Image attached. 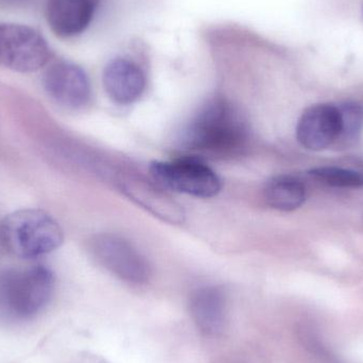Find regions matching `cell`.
Masks as SVG:
<instances>
[{"label": "cell", "mask_w": 363, "mask_h": 363, "mask_svg": "<svg viewBox=\"0 0 363 363\" xmlns=\"http://www.w3.org/2000/svg\"><path fill=\"white\" fill-rule=\"evenodd\" d=\"M55 275L42 264L0 270V320L30 321L50 303Z\"/></svg>", "instance_id": "cell-1"}, {"label": "cell", "mask_w": 363, "mask_h": 363, "mask_svg": "<svg viewBox=\"0 0 363 363\" xmlns=\"http://www.w3.org/2000/svg\"><path fill=\"white\" fill-rule=\"evenodd\" d=\"M247 138V125L238 111L225 100L213 99L190 121L184 142L192 150L228 153L240 149Z\"/></svg>", "instance_id": "cell-2"}, {"label": "cell", "mask_w": 363, "mask_h": 363, "mask_svg": "<svg viewBox=\"0 0 363 363\" xmlns=\"http://www.w3.org/2000/svg\"><path fill=\"white\" fill-rule=\"evenodd\" d=\"M0 241L4 249L23 259H35L52 253L64 241L60 224L42 209H19L0 224Z\"/></svg>", "instance_id": "cell-3"}, {"label": "cell", "mask_w": 363, "mask_h": 363, "mask_svg": "<svg viewBox=\"0 0 363 363\" xmlns=\"http://www.w3.org/2000/svg\"><path fill=\"white\" fill-rule=\"evenodd\" d=\"M52 57L40 32L19 23H0V65L17 72L42 69Z\"/></svg>", "instance_id": "cell-4"}, {"label": "cell", "mask_w": 363, "mask_h": 363, "mask_svg": "<svg viewBox=\"0 0 363 363\" xmlns=\"http://www.w3.org/2000/svg\"><path fill=\"white\" fill-rule=\"evenodd\" d=\"M153 180L166 189L198 198H213L219 194L221 182L205 164L194 159L155 162L150 166Z\"/></svg>", "instance_id": "cell-5"}, {"label": "cell", "mask_w": 363, "mask_h": 363, "mask_svg": "<svg viewBox=\"0 0 363 363\" xmlns=\"http://www.w3.org/2000/svg\"><path fill=\"white\" fill-rule=\"evenodd\" d=\"M91 252L98 262L113 274L129 283H146L151 271L144 256L129 242L116 235L95 237Z\"/></svg>", "instance_id": "cell-6"}, {"label": "cell", "mask_w": 363, "mask_h": 363, "mask_svg": "<svg viewBox=\"0 0 363 363\" xmlns=\"http://www.w3.org/2000/svg\"><path fill=\"white\" fill-rule=\"evenodd\" d=\"M43 83L49 97L67 110L84 108L91 99V82L86 72L72 62L51 64L45 72Z\"/></svg>", "instance_id": "cell-7"}, {"label": "cell", "mask_w": 363, "mask_h": 363, "mask_svg": "<svg viewBox=\"0 0 363 363\" xmlns=\"http://www.w3.org/2000/svg\"><path fill=\"white\" fill-rule=\"evenodd\" d=\"M341 117L335 104L309 106L298 119L296 138L307 150L321 151L336 144L340 135Z\"/></svg>", "instance_id": "cell-8"}, {"label": "cell", "mask_w": 363, "mask_h": 363, "mask_svg": "<svg viewBox=\"0 0 363 363\" xmlns=\"http://www.w3.org/2000/svg\"><path fill=\"white\" fill-rule=\"evenodd\" d=\"M102 80L108 97L123 106L140 99L146 89L145 72L127 57L111 60L104 68Z\"/></svg>", "instance_id": "cell-9"}, {"label": "cell", "mask_w": 363, "mask_h": 363, "mask_svg": "<svg viewBox=\"0 0 363 363\" xmlns=\"http://www.w3.org/2000/svg\"><path fill=\"white\" fill-rule=\"evenodd\" d=\"M95 12L96 0H47V23L60 38L80 35L91 25Z\"/></svg>", "instance_id": "cell-10"}, {"label": "cell", "mask_w": 363, "mask_h": 363, "mask_svg": "<svg viewBox=\"0 0 363 363\" xmlns=\"http://www.w3.org/2000/svg\"><path fill=\"white\" fill-rule=\"evenodd\" d=\"M189 311L199 330L207 336H217L225 328L228 303L221 288L213 286L196 290L190 298Z\"/></svg>", "instance_id": "cell-11"}, {"label": "cell", "mask_w": 363, "mask_h": 363, "mask_svg": "<svg viewBox=\"0 0 363 363\" xmlns=\"http://www.w3.org/2000/svg\"><path fill=\"white\" fill-rule=\"evenodd\" d=\"M123 191L135 201L138 205L155 213L157 217L170 222L181 223L183 222V208L172 200L166 192L155 187L149 182L138 178L123 179L121 182Z\"/></svg>", "instance_id": "cell-12"}, {"label": "cell", "mask_w": 363, "mask_h": 363, "mask_svg": "<svg viewBox=\"0 0 363 363\" xmlns=\"http://www.w3.org/2000/svg\"><path fill=\"white\" fill-rule=\"evenodd\" d=\"M264 199L272 208L277 211H296L306 200V187L296 177L288 174L277 176L267 183Z\"/></svg>", "instance_id": "cell-13"}, {"label": "cell", "mask_w": 363, "mask_h": 363, "mask_svg": "<svg viewBox=\"0 0 363 363\" xmlns=\"http://www.w3.org/2000/svg\"><path fill=\"white\" fill-rule=\"evenodd\" d=\"M338 108L340 111L341 130L337 143L353 144L362 135L363 106L358 102L347 101L340 104Z\"/></svg>", "instance_id": "cell-14"}, {"label": "cell", "mask_w": 363, "mask_h": 363, "mask_svg": "<svg viewBox=\"0 0 363 363\" xmlns=\"http://www.w3.org/2000/svg\"><path fill=\"white\" fill-rule=\"evenodd\" d=\"M309 176L315 180L336 188H362L363 174L354 170L334 166H323L311 169Z\"/></svg>", "instance_id": "cell-15"}, {"label": "cell", "mask_w": 363, "mask_h": 363, "mask_svg": "<svg viewBox=\"0 0 363 363\" xmlns=\"http://www.w3.org/2000/svg\"><path fill=\"white\" fill-rule=\"evenodd\" d=\"M300 339L307 351L317 358L320 363H343L342 360L324 342L315 326L305 324L301 326Z\"/></svg>", "instance_id": "cell-16"}]
</instances>
